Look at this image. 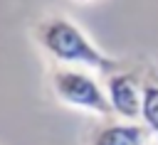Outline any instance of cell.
<instances>
[{"label":"cell","mask_w":158,"mask_h":145,"mask_svg":"<svg viewBox=\"0 0 158 145\" xmlns=\"http://www.w3.org/2000/svg\"><path fill=\"white\" fill-rule=\"evenodd\" d=\"M156 135L141 123L128 118H99V125L89 130L86 145H148Z\"/></svg>","instance_id":"277c9868"},{"label":"cell","mask_w":158,"mask_h":145,"mask_svg":"<svg viewBox=\"0 0 158 145\" xmlns=\"http://www.w3.org/2000/svg\"><path fill=\"white\" fill-rule=\"evenodd\" d=\"M49 86H52V93L57 96V101L74 111H84L96 118L114 116L104 81H99L91 69L57 64L49 74Z\"/></svg>","instance_id":"7a4b0ae2"},{"label":"cell","mask_w":158,"mask_h":145,"mask_svg":"<svg viewBox=\"0 0 158 145\" xmlns=\"http://www.w3.org/2000/svg\"><path fill=\"white\" fill-rule=\"evenodd\" d=\"M148 145H158V140H151V143H148Z\"/></svg>","instance_id":"52a82bcc"},{"label":"cell","mask_w":158,"mask_h":145,"mask_svg":"<svg viewBox=\"0 0 158 145\" xmlns=\"http://www.w3.org/2000/svg\"><path fill=\"white\" fill-rule=\"evenodd\" d=\"M104 88L111 103L114 116L138 120L141 116V98H143V81H138L133 74H126L121 69H114L104 74Z\"/></svg>","instance_id":"3957f363"},{"label":"cell","mask_w":158,"mask_h":145,"mask_svg":"<svg viewBox=\"0 0 158 145\" xmlns=\"http://www.w3.org/2000/svg\"><path fill=\"white\" fill-rule=\"evenodd\" d=\"M74 2H79V5H89V2H94V0H74Z\"/></svg>","instance_id":"8992f818"},{"label":"cell","mask_w":158,"mask_h":145,"mask_svg":"<svg viewBox=\"0 0 158 145\" xmlns=\"http://www.w3.org/2000/svg\"><path fill=\"white\" fill-rule=\"evenodd\" d=\"M138 120L153 135H158V81H153V79L143 81V98H141V116H138Z\"/></svg>","instance_id":"5b68a950"},{"label":"cell","mask_w":158,"mask_h":145,"mask_svg":"<svg viewBox=\"0 0 158 145\" xmlns=\"http://www.w3.org/2000/svg\"><path fill=\"white\" fill-rule=\"evenodd\" d=\"M35 44L59 66H84L101 76L118 69V61L99 49L91 37L67 15H44L32 27Z\"/></svg>","instance_id":"6da1fadb"}]
</instances>
